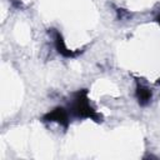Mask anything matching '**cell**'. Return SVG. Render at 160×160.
I'll return each mask as SVG.
<instances>
[{
    "mask_svg": "<svg viewBox=\"0 0 160 160\" xmlns=\"http://www.w3.org/2000/svg\"><path fill=\"white\" fill-rule=\"evenodd\" d=\"M156 21H158V22H159V24H160V15H159V16H158V18H156Z\"/></svg>",
    "mask_w": 160,
    "mask_h": 160,
    "instance_id": "obj_5",
    "label": "cell"
},
{
    "mask_svg": "<svg viewBox=\"0 0 160 160\" xmlns=\"http://www.w3.org/2000/svg\"><path fill=\"white\" fill-rule=\"evenodd\" d=\"M135 96H136L139 104L145 106V105H148L150 102L152 94H151V90L149 88H146L144 85H138L136 91H135Z\"/></svg>",
    "mask_w": 160,
    "mask_h": 160,
    "instance_id": "obj_4",
    "label": "cell"
},
{
    "mask_svg": "<svg viewBox=\"0 0 160 160\" xmlns=\"http://www.w3.org/2000/svg\"><path fill=\"white\" fill-rule=\"evenodd\" d=\"M70 112L72 115H75L76 118H81V119H91L96 122L101 121V115L99 112H96L94 110V108L90 105L89 98H88V90L82 89L79 90L74 94L72 100L70 102V108H69Z\"/></svg>",
    "mask_w": 160,
    "mask_h": 160,
    "instance_id": "obj_1",
    "label": "cell"
},
{
    "mask_svg": "<svg viewBox=\"0 0 160 160\" xmlns=\"http://www.w3.org/2000/svg\"><path fill=\"white\" fill-rule=\"evenodd\" d=\"M51 32H52V39H54V45H55V49L58 50V52L60 55H62L64 58H75L80 51H72V50H69V48L66 46L65 41H64V38L62 35L60 34V31L55 30V29H51Z\"/></svg>",
    "mask_w": 160,
    "mask_h": 160,
    "instance_id": "obj_3",
    "label": "cell"
},
{
    "mask_svg": "<svg viewBox=\"0 0 160 160\" xmlns=\"http://www.w3.org/2000/svg\"><path fill=\"white\" fill-rule=\"evenodd\" d=\"M158 84H160V78H159V80H158Z\"/></svg>",
    "mask_w": 160,
    "mask_h": 160,
    "instance_id": "obj_6",
    "label": "cell"
},
{
    "mask_svg": "<svg viewBox=\"0 0 160 160\" xmlns=\"http://www.w3.org/2000/svg\"><path fill=\"white\" fill-rule=\"evenodd\" d=\"M42 119H44L45 121H51V122L54 121V122H58V124H60L61 126H64L65 129L68 128L69 121H70L68 110H65L64 108H60V106H58V108L52 109L51 111L46 112Z\"/></svg>",
    "mask_w": 160,
    "mask_h": 160,
    "instance_id": "obj_2",
    "label": "cell"
}]
</instances>
